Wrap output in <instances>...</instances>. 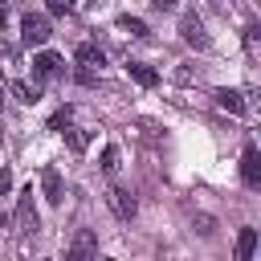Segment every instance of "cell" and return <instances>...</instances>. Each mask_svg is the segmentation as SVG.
<instances>
[{
    "mask_svg": "<svg viewBox=\"0 0 261 261\" xmlns=\"http://www.w3.org/2000/svg\"><path fill=\"white\" fill-rule=\"evenodd\" d=\"M126 69H130V77H135L139 86H155V82H159V73H155L151 65H143V61H130Z\"/></svg>",
    "mask_w": 261,
    "mask_h": 261,
    "instance_id": "11",
    "label": "cell"
},
{
    "mask_svg": "<svg viewBox=\"0 0 261 261\" xmlns=\"http://www.w3.org/2000/svg\"><path fill=\"white\" fill-rule=\"evenodd\" d=\"M49 37H53V29H49V20L41 12H24L20 16V41L24 45H45Z\"/></svg>",
    "mask_w": 261,
    "mask_h": 261,
    "instance_id": "1",
    "label": "cell"
},
{
    "mask_svg": "<svg viewBox=\"0 0 261 261\" xmlns=\"http://www.w3.org/2000/svg\"><path fill=\"white\" fill-rule=\"evenodd\" d=\"M12 94H16L20 102H37V98H41V90H37V86H24V82H12Z\"/></svg>",
    "mask_w": 261,
    "mask_h": 261,
    "instance_id": "16",
    "label": "cell"
},
{
    "mask_svg": "<svg viewBox=\"0 0 261 261\" xmlns=\"http://www.w3.org/2000/svg\"><path fill=\"white\" fill-rule=\"evenodd\" d=\"M253 249H257V228H241V237H237V261H249Z\"/></svg>",
    "mask_w": 261,
    "mask_h": 261,
    "instance_id": "9",
    "label": "cell"
},
{
    "mask_svg": "<svg viewBox=\"0 0 261 261\" xmlns=\"http://www.w3.org/2000/svg\"><path fill=\"white\" fill-rule=\"evenodd\" d=\"M241 179L249 188L261 184V155H257V147H245V155H241Z\"/></svg>",
    "mask_w": 261,
    "mask_h": 261,
    "instance_id": "5",
    "label": "cell"
},
{
    "mask_svg": "<svg viewBox=\"0 0 261 261\" xmlns=\"http://www.w3.org/2000/svg\"><path fill=\"white\" fill-rule=\"evenodd\" d=\"M41 188H45V200L49 204H61V175H57V167H45L41 171Z\"/></svg>",
    "mask_w": 261,
    "mask_h": 261,
    "instance_id": "8",
    "label": "cell"
},
{
    "mask_svg": "<svg viewBox=\"0 0 261 261\" xmlns=\"http://www.w3.org/2000/svg\"><path fill=\"white\" fill-rule=\"evenodd\" d=\"M65 139H69V151H77V155H82V151L90 147V139H94V135H90V130H65Z\"/></svg>",
    "mask_w": 261,
    "mask_h": 261,
    "instance_id": "14",
    "label": "cell"
},
{
    "mask_svg": "<svg viewBox=\"0 0 261 261\" xmlns=\"http://www.w3.org/2000/svg\"><path fill=\"white\" fill-rule=\"evenodd\" d=\"M208 4H212V8H216V12H224V16H228V12H232V8H237V0H208Z\"/></svg>",
    "mask_w": 261,
    "mask_h": 261,
    "instance_id": "19",
    "label": "cell"
},
{
    "mask_svg": "<svg viewBox=\"0 0 261 261\" xmlns=\"http://www.w3.org/2000/svg\"><path fill=\"white\" fill-rule=\"evenodd\" d=\"M37 204H33V188H24L20 192V200H16V232L20 237H29V232H37Z\"/></svg>",
    "mask_w": 261,
    "mask_h": 261,
    "instance_id": "2",
    "label": "cell"
},
{
    "mask_svg": "<svg viewBox=\"0 0 261 261\" xmlns=\"http://www.w3.org/2000/svg\"><path fill=\"white\" fill-rule=\"evenodd\" d=\"M61 69H65V61H61L57 53H37V57H33V73H37V77H57Z\"/></svg>",
    "mask_w": 261,
    "mask_h": 261,
    "instance_id": "6",
    "label": "cell"
},
{
    "mask_svg": "<svg viewBox=\"0 0 261 261\" xmlns=\"http://www.w3.org/2000/svg\"><path fill=\"white\" fill-rule=\"evenodd\" d=\"M245 49H249V57H261V29L257 24H245Z\"/></svg>",
    "mask_w": 261,
    "mask_h": 261,
    "instance_id": "12",
    "label": "cell"
},
{
    "mask_svg": "<svg viewBox=\"0 0 261 261\" xmlns=\"http://www.w3.org/2000/svg\"><path fill=\"white\" fill-rule=\"evenodd\" d=\"M118 29H122V33H130V37H147V24H143L139 16H122V20H118Z\"/></svg>",
    "mask_w": 261,
    "mask_h": 261,
    "instance_id": "15",
    "label": "cell"
},
{
    "mask_svg": "<svg viewBox=\"0 0 261 261\" xmlns=\"http://www.w3.org/2000/svg\"><path fill=\"white\" fill-rule=\"evenodd\" d=\"M212 98H216L220 110H228V114H245V94H237V90H216Z\"/></svg>",
    "mask_w": 261,
    "mask_h": 261,
    "instance_id": "7",
    "label": "cell"
},
{
    "mask_svg": "<svg viewBox=\"0 0 261 261\" xmlns=\"http://www.w3.org/2000/svg\"><path fill=\"white\" fill-rule=\"evenodd\" d=\"M8 188H12V175H8V171H4V167H0V196H4V192H8Z\"/></svg>",
    "mask_w": 261,
    "mask_h": 261,
    "instance_id": "21",
    "label": "cell"
},
{
    "mask_svg": "<svg viewBox=\"0 0 261 261\" xmlns=\"http://www.w3.org/2000/svg\"><path fill=\"white\" fill-rule=\"evenodd\" d=\"M45 4H49V12H57V16L73 12V0H45Z\"/></svg>",
    "mask_w": 261,
    "mask_h": 261,
    "instance_id": "18",
    "label": "cell"
},
{
    "mask_svg": "<svg viewBox=\"0 0 261 261\" xmlns=\"http://www.w3.org/2000/svg\"><path fill=\"white\" fill-rule=\"evenodd\" d=\"M118 167H122V163H118V147H106V151H102V171L114 175Z\"/></svg>",
    "mask_w": 261,
    "mask_h": 261,
    "instance_id": "17",
    "label": "cell"
},
{
    "mask_svg": "<svg viewBox=\"0 0 261 261\" xmlns=\"http://www.w3.org/2000/svg\"><path fill=\"white\" fill-rule=\"evenodd\" d=\"M155 8H175V0H155Z\"/></svg>",
    "mask_w": 261,
    "mask_h": 261,
    "instance_id": "23",
    "label": "cell"
},
{
    "mask_svg": "<svg viewBox=\"0 0 261 261\" xmlns=\"http://www.w3.org/2000/svg\"><path fill=\"white\" fill-rule=\"evenodd\" d=\"M77 61H82L86 69H98L106 57H102V49H98V45H90V41H86V45H77Z\"/></svg>",
    "mask_w": 261,
    "mask_h": 261,
    "instance_id": "10",
    "label": "cell"
},
{
    "mask_svg": "<svg viewBox=\"0 0 261 261\" xmlns=\"http://www.w3.org/2000/svg\"><path fill=\"white\" fill-rule=\"evenodd\" d=\"M98 249V241H94V232H77V241H73V257H86V253H94Z\"/></svg>",
    "mask_w": 261,
    "mask_h": 261,
    "instance_id": "13",
    "label": "cell"
},
{
    "mask_svg": "<svg viewBox=\"0 0 261 261\" xmlns=\"http://www.w3.org/2000/svg\"><path fill=\"white\" fill-rule=\"evenodd\" d=\"M69 114H73L69 106H65V110H57V114H53V126H65V122H69Z\"/></svg>",
    "mask_w": 261,
    "mask_h": 261,
    "instance_id": "20",
    "label": "cell"
},
{
    "mask_svg": "<svg viewBox=\"0 0 261 261\" xmlns=\"http://www.w3.org/2000/svg\"><path fill=\"white\" fill-rule=\"evenodd\" d=\"M106 204L114 208V216H118V220H130V216L139 212V204H135V196H130L126 188H110V192H106Z\"/></svg>",
    "mask_w": 261,
    "mask_h": 261,
    "instance_id": "4",
    "label": "cell"
},
{
    "mask_svg": "<svg viewBox=\"0 0 261 261\" xmlns=\"http://www.w3.org/2000/svg\"><path fill=\"white\" fill-rule=\"evenodd\" d=\"M4 24H8V4L0 0V29H4Z\"/></svg>",
    "mask_w": 261,
    "mask_h": 261,
    "instance_id": "22",
    "label": "cell"
},
{
    "mask_svg": "<svg viewBox=\"0 0 261 261\" xmlns=\"http://www.w3.org/2000/svg\"><path fill=\"white\" fill-rule=\"evenodd\" d=\"M179 37H184L192 49H208V29H204V20H200L196 12H184V16H179Z\"/></svg>",
    "mask_w": 261,
    "mask_h": 261,
    "instance_id": "3",
    "label": "cell"
}]
</instances>
